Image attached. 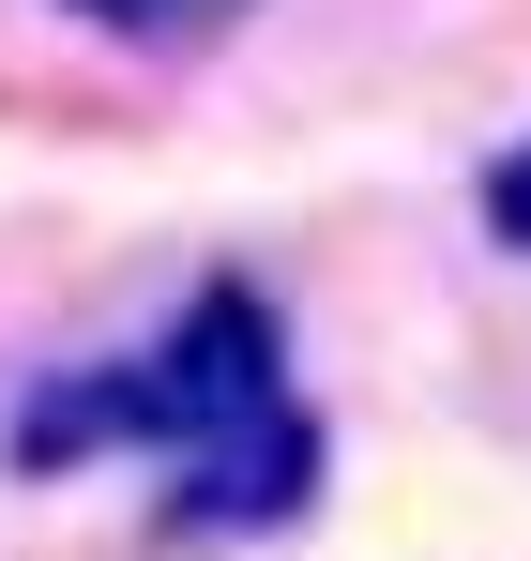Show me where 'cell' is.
Wrapping results in <instances>:
<instances>
[{"label":"cell","mask_w":531,"mask_h":561,"mask_svg":"<svg viewBox=\"0 0 531 561\" xmlns=\"http://www.w3.org/2000/svg\"><path fill=\"white\" fill-rule=\"evenodd\" d=\"M106 379H122V440H152L168 470L213 456V440H244V425H273V410H304L289 394V334H273V304L244 274H213L137 365H106Z\"/></svg>","instance_id":"6da1fadb"},{"label":"cell","mask_w":531,"mask_h":561,"mask_svg":"<svg viewBox=\"0 0 531 561\" xmlns=\"http://www.w3.org/2000/svg\"><path fill=\"white\" fill-rule=\"evenodd\" d=\"M319 501V410H273L244 440H213V456L168 470V531L182 547H244V531H289Z\"/></svg>","instance_id":"7a4b0ae2"},{"label":"cell","mask_w":531,"mask_h":561,"mask_svg":"<svg viewBox=\"0 0 531 561\" xmlns=\"http://www.w3.org/2000/svg\"><path fill=\"white\" fill-rule=\"evenodd\" d=\"M61 15H91L106 46H213V31L259 15V0H61Z\"/></svg>","instance_id":"3957f363"},{"label":"cell","mask_w":531,"mask_h":561,"mask_svg":"<svg viewBox=\"0 0 531 561\" xmlns=\"http://www.w3.org/2000/svg\"><path fill=\"white\" fill-rule=\"evenodd\" d=\"M471 213H486V243H501V259H531V137H517V152H486Z\"/></svg>","instance_id":"277c9868"}]
</instances>
